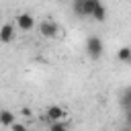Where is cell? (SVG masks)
Returning a JSON list of instances; mask_svg holds the SVG:
<instances>
[{"label":"cell","mask_w":131,"mask_h":131,"mask_svg":"<svg viewBox=\"0 0 131 131\" xmlns=\"http://www.w3.org/2000/svg\"><path fill=\"white\" fill-rule=\"evenodd\" d=\"M14 37V25L12 23H6L0 27V43H10Z\"/></svg>","instance_id":"6"},{"label":"cell","mask_w":131,"mask_h":131,"mask_svg":"<svg viewBox=\"0 0 131 131\" xmlns=\"http://www.w3.org/2000/svg\"><path fill=\"white\" fill-rule=\"evenodd\" d=\"M49 131H68V127H66L61 121H57V123H51V125H49Z\"/></svg>","instance_id":"11"},{"label":"cell","mask_w":131,"mask_h":131,"mask_svg":"<svg viewBox=\"0 0 131 131\" xmlns=\"http://www.w3.org/2000/svg\"><path fill=\"white\" fill-rule=\"evenodd\" d=\"M16 27H18L20 31H31V29L35 27V18H33V14H29V12L18 14V16H16Z\"/></svg>","instance_id":"3"},{"label":"cell","mask_w":131,"mask_h":131,"mask_svg":"<svg viewBox=\"0 0 131 131\" xmlns=\"http://www.w3.org/2000/svg\"><path fill=\"white\" fill-rule=\"evenodd\" d=\"M123 131H131V127H125V129H123Z\"/></svg>","instance_id":"14"},{"label":"cell","mask_w":131,"mask_h":131,"mask_svg":"<svg viewBox=\"0 0 131 131\" xmlns=\"http://www.w3.org/2000/svg\"><path fill=\"white\" fill-rule=\"evenodd\" d=\"M39 31H41L43 37H55L59 29H57V25H55L53 20H43V23L39 25Z\"/></svg>","instance_id":"5"},{"label":"cell","mask_w":131,"mask_h":131,"mask_svg":"<svg viewBox=\"0 0 131 131\" xmlns=\"http://www.w3.org/2000/svg\"><path fill=\"white\" fill-rule=\"evenodd\" d=\"M45 115H47V121H51V123H57V121H61V119H63L66 111H63L61 106H57V104H51V106L45 111Z\"/></svg>","instance_id":"4"},{"label":"cell","mask_w":131,"mask_h":131,"mask_svg":"<svg viewBox=\"0 0 131 131\" xmlns=\"http://www.w3.org/2000/svg\"><path fill=\"white\" fill-rule=\"evenodd\" d=\"M96 4H98V0H76L72 4V8H74L76 16H92Z\"/></svg>","instance_id":"2"},{"label":"cell","mask_w":131,"mask_h":131,"mask_svg":"<svg viewBox=\"0 0 131 131\" xmlns=\"http://www.w3.org/2000/svg\"><path fill=\"white\" fill-rule=\"evenodd\" d=\"M86 53L92 57V59H100L102 53H104V43L98 35H90L88 41H86Z\"/></svg>","instance_id":"1"},{"label":"cell","mask_w":131,"mask_h":131,"mask_svg":"<svg viewBox=\"0 0 131 131\" xmlns=\"http://www.w3.org/2000/svg\"><path fill=\"white\" fill-rule=\"evenodd\" d=\"M12 131H29V129H27L25 125H20V123H14V125H12Z\"/></svg>","instance_id":"12"},{"label":"cell","mask_w":131,"mask_h":131,"mask_svg":"<svg viewBox=\"0 0 131 131\" xmlns=\"http://www.w3.org/2000/svg\"><path fill=\"white\" fill-rule=\"evenodd\" d=\"M119 59L125 63H131V47H121L119 49Z\"/></svg>","instance_id":"10"},{"label":"cell","mask_w":131,"mask_h":131,"mask_svg":"<svg viewBox=\"0 0 131 131\" xmlns=\"http://www.w3.org/2000/svg\"><path fill=\"white\" fill-rule=\"evenodd\" d=\"M125 123H127V127H131V111H127V115H125Z\"/></svg>","instance_id":"13"},{"label":"cell","mask_w":131,"mask_h":131,"mask_svg":"<svg viewBox=\"0 0 131 131\" xmlns=\"http://www.w3.org/2000/svg\"><path fill=\"white\" fill-rule=\"evenodd\" d=\"M0 123L4 125V127H12L14 123H16V117H14V113L12 111H0Z\"/></svg>","instance_id":"7"},{"label":"cell","mask_w":131,"mask_h":131,"mask_svg":"<svg viewBox=\"0 0 131 131\" xmlns=\"http://www.w3.org/2000/svg\"><path fill=\"white\" fill-rule=\"evenodd\" d=\"M92 18H94V20H98V23H102V20L106 18V8H104V4H102V2H98V4H96L94 12H92Z\"/></svg>","instance_id":"9"},{"label":"cell","mask_w":131,"mask_h":131,"mask_svg":"<svg viewBox=\"0 0 131 131\" xmlns=\"http://www.w3.org/2000/svg\"><path fill=\"white\" fill-rule=\"evenodd\" d=\"M121 106L125 111H131V86H127L123 92H121Z\"/></svg>","instance_id":"8"}]
</instances>
